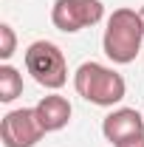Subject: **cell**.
Returning a JSON list of instances; mask_svg holds the SVG:
<instances>
[{"mask_svg":"<svg viewBox=\"0 0 144 147\" xmlns=\"http://www.w3.org/2000/svg\"><path fill=\"white\" fill-rule=\"evenodd\" d=\"M141 37H144L141 14H136L130 9H119L110 14L108 28H105V54L122 65L133 62L141 48Z\"/></svg>","mask_w":144,"mask_h":147,"instance_id":"6da1fadb","label":"cell"},{"mask_svg":"<svg viewBox=\"0 0 144 147\" xmlns=\"http://www.w3.org/2000/svg\"><path fill=\"white\" fill-rule=\"evenodd\" d=\"M26 68L40 85L45 88H62L68 79V68H65V57L48 40H37L26 51Z\"/></svg>","mask_w":144,"mask_h":147,"instance_id":"3957f363","label":"cell"},{"mask_svg":"<svg viewBox=\"0 0 144 147\" xmlns=\"http://www.w3.org/2000/svg\"><path fill=\"white\" fill-rule=\"evenodd\" d=\"M14 45H17V40H14V31H11V26H0V57L3 59H9V57L14 54Z\"/></svg>","mask_w":144,"mask_h":147,"instance_id":"9c48e42d","label":"cell"},{"mask_svg":"<svg viewBox=\"0 0 144 147\" xmlns=\"http://www.w3.org/2000/svg\"><path fill=\"white\" fill-rule=\"evenodd\" d=\"M23 93V76H20L11 65H3L0 68V99L3 102H11Z\"/></svg>","mask_w":144,"mask_h":147,"instance_id":"ba28073f","label":"cell"},{"mask_svg":"<svg viewBox=\"0 0 144 147\" xmlns=\"http://www.w3.org/2000/svg\"><path fill=\"white\" fill-rule=\"evenodd\" d=\"M116 147H144V136H139V139H130V142H122V144Z\"/></svg>","mask_w":144,"mask_h":147,"instance_id":"30bf717a","label":"cell"},{"mask_svg":"<svg viewBox=\"0 0 144 147\" xmlns=\"http://www.w3.org/2000/svg\"><path fill=\"white\" fill-rule=\"evenodd\" d=\"M102 3L99 0H57L51 20L59 31H79L102 20Z\"/></svg>","mask_w":144,"mask_h":147,"instance_id":"5b68a950","label":"cell"},{"mask_svg":"<svg viewBox=\"0 0 144 147\" xmlns=\"http://www.w3.org/2000/svg\"><path fill=\"white\" fill-rule=\"evenodd\" d=\"M42 133H45V127H42L37 110L31 108L11 110L0 125V136H3L6 147H34Z\"/></svg>","mask_w":144,"mask_h":147,"instance_id":"277c9868","label":"cell"},{"mask_svg":"<svg viewBox=\"0 0 144 147\" xmlns=\"http://www.w3.org/2000/svg\"><path fill=\"white\" fill-rule=\"evenodd\" d=\"M139 14H141V23H144V9H141V11H139Z\"/></svg>","mask_w":144,"mask_h":147,"instance_id":"8fae6325","label":"cell"},{"mask_svg":"<svg viewBox=\"0 0 144 147\" xmlns=\"http://www.w3.org/2000/svg\"><path fill=\"white\" fill-rule=\"evenodd\" d=\"M37 116H40V122H42V127L45 133L48 130H59L68 125V119H71V105H68V99L65 96H45L40 105H37Z\"/></svg>","mask_w":144,"mask_h":147,"instance_id":"52a82bcc","label":"cell"},{"mask_svg":"<svg viewBox=\"0 0 144 147\" xmlns=\"http://www.w3.org/2000/svg\"><path fill=\"white\" fill-rule=\"evenodd\" d=\"M76 93L85 96L93 105H113L119 99H124V79L116 71H110L99 62H85L79 65V71L73 76Z\"/></svg>","mask_w":144,"mask_h":147,"instance_id":"7a4b0ae2","label":"cell"},{"mask_svg":"<svg viewBox=\"0 0 144 147\" xmlns=\"http://www.w3.org/2000/svg\"><path fill=\"white\" fill-rule=\"evenodd\" d=\"M102 133H105L108 142L122 144V142H130V139L144 136V119L139 116V110H133V108L113 110L110 116H105V122H102Z\"/></svg>","mask_w":144,"mask_h":147,"instance_id":"8992f818","label":"cell"}]
</instances>
